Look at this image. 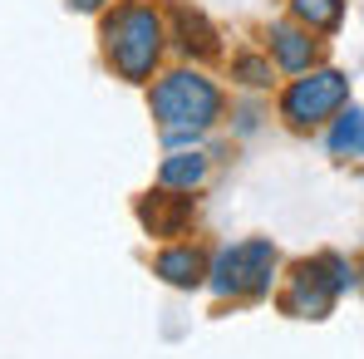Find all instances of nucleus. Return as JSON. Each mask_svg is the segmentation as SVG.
I'll list each match as a JSON object with an SVG mask.
<instances>
[{
  "label": "nucleus",
  "instance_id": "7",
  "mask_svg": "<svg viewBox=\"0 0 364 359\" xmlns=\"http://www.w3.org/2000/svg\"><path fill=\"white\" fill-rule=\"evenodd\" d=\"M173 45H178L187 60H212V55H217V30L207 25L202 10L173 5Z\"/></svg>",
  "mask_w": 364,
  "mask_h": 359
},
{
  "label": "nucleus",
  "instance_id": "13",
  "mask_svg": "<svg viewBox=\"0 0 364 359\" xmlns=\"http://www.w3.org/2000/svg\"><path fill=\"white\" fill-rule=\"evenodd\" d=\"M232 74L242 79L246 89H266V84H271V60H261V55H242V60L232 64Z\"/></svg>",
  "mask_w": 364,
  "mask_h": 359
},
{
  "label": "nucleus",
  "instance_id": "14",
  "mask_svg": "<svg viewBox=\"0 0 364 359\" xmlns=\"http://www.w3.org/2000/svg\"><path fill=\"white\" fill-rule=\"evenodd\" d=\"M109 0H69V10H84V15H94V10H104Z\"/></svg>",
  "mask_w": 364,
  "mask_h": 359
},
{
  "label": "nucleus",
  "instance_id": "11",
  "mask_svg": "<svg viewBox=\"0 0 364 359\" xmlns=\"http://www.w3.org/2000/svg\"><path fill=\"white\" fill-rule=\"evenodd\" d=\"M330 153L335 158H364V109H340L330 128Z\"/></svg>",
  "mask_w": 364,
  "mask_h": 359
},
{
  "label": "nucleus",
  "instance_id": "8",
  "mask_svg": "<svg viewBox=\"0 0 364 359\" xmlns=\"http://www.w3.org/2000/svg\"><path fill=\"white\" fill-rule=\"evenodd\" d=\"M207 256L197 251V246H168L158 261H153V276H163L168 286H178V291H192V286H202L207 281Z\"/></svg>",
  "mask_w": 364,
  "mask_h": 359
},
{
  "label": "nucleus",
  "instance_id": "5",
  "mask_svg": "<svg viewBox=\"0 0 364 359\" xmlns=\"http://www.w3.org/2000/svg\"><path fill=\"white\" fill-rule=\"evenodd\" d=\"M345 104H350V79L340 69H305L281 94V119L291 128H315V123L335 119Z\"/></svg>",
  "mask_w": 364,
  "mask_h": 359
},
{
  "label": "nucleus",
  "instance_id": "6",
  "mask_svg": "<svg viewBox=\"0 0 364 359\" xmlns=\"http://www.w3.org/2000/svg\"><path fill=\"white\" fill-rule=\"evenodd\" d=\"M138 222L148 237H182V227L192 222V197H178V192H148L138 202Z\"/></svg>",
  "mask_w": 364,
  "mask_h": 359
},
{
  "label": "nucleus",
  "instance_id": "3",
  "mask_svg": "<svg viewBox=\"0 0 364 359\" xmlns=\"http://www.w3.org/2000/svg\"><path fill=\"white\" fill-rule=\"evenodd\" d=\"M350 286H360V276H355L350 261H340V256H310V261L296 266V276H291V286L281 296V310L301 315V320H325L335 310L340 291H350Z\"/></svg>",
  "mask_w": 364,
  "mask_h": 359
},
{
  "label": "nucleus",
  "instance_id": "4",
  "mask_svg": "<svg viewBox=\"0 0 364 359\" xmlns=\"http://www.w3.org/2000/svg\"><path fill=\"white\" fill-rule=\"evenodd\" d=\"M271 276H276V246L266 237H256V241L222 246L212 271H207V286L217 296H266Z\"/></svg>",
  "mask_w": 364,
  "mask_h": 359
},
{
  "label": "nucleus",
  "instance_id": "9",
  "mask_svg": "<svg viewBox=\"0 0 364 359\" xmlns=\"http://www.w3.org/2000/svg\"><path fill=\"white\" fill-rule=\"evenodd\" d=\"M271 55H276L281 69L305 74V69H315V40L301 25H271Z\"/></svg>",
  "mask_w": 364,
  "mask_h": 359
},
{
  "label": "nucleus",
  "instance_id": "2",
  "mask_svg": "<svg viewBox=\"0 0 364 359\" xmlns=\"http://www.w3.org/2000/svg\"><path fill=\"white\" fill-rule=\"evenodd\" d=\"M148 109H153V119L163 123V133L173 143H182V138H192V133H202V128L217 123V114H222V89L207 74H197V69H173V74H163L153 84Z\"/></svg>",
  "mask_w": 364,
  "mask_h": 359
},
{
  "label": "nucleus",
  "instance_id": "1",
  "mask_svg": "<svg viewBox=\"0 0 364 359\" xmlns=\"http://www.w3.org/2000/svg\"><path fill=\"white\" fill-rule=\"evenodd\" d=\"M163 40H168L163 15L153 5H143V0H123V5H114V15L104 20V55H109V64L119 69L128 84L153 79L158 55H163Z\"/></svg>",
  "mask_w": 364,
  "mask_h": 359
},
{
  "label": "nucleus",
  "instance_id": "10",
  "mask_svg": "<svg viewBox=\"0 0 364 359\" xmlns=\"http://www.w3.org/2000/svg\"><path fill=\"white\" fill-rule=\"evenodd\" d=\"M158 182H163L168 192H192V187L207 182V158H202V153H173V158H163Z\"/></svg>",
  "mask_w": 364,
  "mask_h": 359
},
{
  "label": "nucleus",
  "instance_id": "12",
  "mask_svg": "<svg viewBox=\"0 0 364 359\" xmlns=\"http://www.w3.org/2000/svg\"><path fill=\"white\" fill-rule=\"evenodd\" d=\"M291 15L305 30H340L345 20V0H291Z\"/></svg>",
  "mask_w": 364,
  "mask_h": 359
}]
</instances>
